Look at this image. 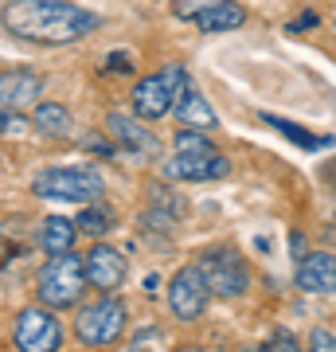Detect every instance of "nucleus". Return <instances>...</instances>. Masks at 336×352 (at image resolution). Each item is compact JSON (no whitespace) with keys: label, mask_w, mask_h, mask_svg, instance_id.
Returning a JSON list of instances; mask_svg holds the SVG:
<instances>
[{"label":"nucleus","mask_w":336,"mask_h":352,"mask_svg":"<svg viewBox=\"0 0 336 352\" xmlns=\"http://www.w3.org/2000/svg\"><path fill=\"white\" fill-rule=\"evenodd\" d=\"M0 24L8 28L16 39L43 43V47H67L98 32V16L67 4V0H8L0 8Z\"/></svg>","instance_id":"1"},{"label":"nucleus","mask_w":336,"mask_h":352,"mask_svg":"<svg viewBox=\"0 0 336 352\" xmlns=\"http://www.w3.org/2000/svg\"><path fill=\"white\" fill-rule=\"evenodd\" d=\"M87 286H90L87 258H78L75 251H67V254H55V258L43 263L39 282H36V298L47 305V309H67V305L82 302Z\"/></svg>","instance_id":"2"},{"label":"nucleus","mask_w":336,"mask_h":352,"mask_svg":"<svg viewBox=\"0 0 336 352\" xmlns=\"http://www.w3.org/2000/svg\"><path fill=\"white\" fill-rule=\"evenodd\" d=\"M184 90H188V71L180 63H168L157 75H145L133 87V94H129L133 118H141V122H161V118H168L176 110V102H180Z\"/></svg>","instance_id":"3"},{"label":"nucleus","mask_w":336,"mask_h":352,"mask_svg":"<svg viewBox=\"0 0 336 352\" xmlns=\"http://www.w3.org/2000/svg\"><path fill=\"white\" fill-rule=\"evenodd\" d=\"M199 274L212 289V298H243L250 286V266L247 258L231 247V243H219V247H208V251L196 258Z\"/></svg>","instance_id":"4"},{"label":"nucleus","mask_w":336,"mask_h":352,"mask_svg":"<svg viewBox=\"0 0 336 352\" xmlns=\"http://www.w3.org/2000/svg\"><path fill=\"white\" fill-rule=\"evenodd\" d=\"M32 192H36L39 200H55V204H98L106 184H102L98 173L67 164V168H47V173H39L36 180H32Z\"/></svg>","instance_id":"5"},{"label":"nucleus","mask_w":336,"mask_h":352,"mask_svg":"<svg viewBox=\"0 0 336 352\" xmlns=\"http://www.w3.org/2000/svg\"><path fill=\"white\" fill-rule=\"evenodd\" d=\"M125 321H129L125 302H117V298H98V302L82 305L75 314V337L87 349H110V344L122 340Z\"/></svg>","instance_id":"6"},{"label":"nucleus","mask_w":336,"mask_h":352,"mask_svg":"<svg viewBox=\"0 0 336 352\" xmlns=\"http://www.w3.org/2000/svg\"><path fill=\"white\" fill-rule=\"evenodd\" d=\"M12 344L20 352H59L63 325L55 321L47 305H27L12 321Z\"/></svg>","instance_id":"7"},{"label":"nucleus","mask_w":336,"mask_h":352,"mask_svg":"<svg viewBox=\"0 0 336 352\" xmlns=\"http://www.w3.org/2000/svg\"><path fill=\"white\" fill-rule=\"evenodd\" d=\"M208 302H212V289H208V282H203V274H199V266H180L172 274V282H168V309H172L176 321H196V317H203V309H208Z\"/></svg>","instance_id":"8"},{"label":"nucleus","mask_w":336,"mask_h":352,"mask_svg":"<svg viewBox=\"0 0 336 352\" xmlns=\"http://www.w3.org/2000/svg\"><path fill=\"white\" fill-rule=\"evenodd\" d=\"M227 157L219 149H208V153H176L168 161V176L176 180H192V184H203V180H223L227 176Z\"/></svg>","instance_id":"9"},{"label":"nucleus","mask_w":336,"mask_h":352,"mask_svg":"<svg viewBox=\"0 0 336 352\" xmlns=\"http://www.w3.org/2000/svg\"><path fill=\"white\" fill-rule=\"evenodd\" d=\"M125 258H122V251H113L110 243H94L87 251V278H90V286L94 289H117L125 282Z\"/></svg>","instance_id":"10"},{"label":"nucleus","mask_w":336,"mask_h":352,"mask_svg":"<svg viewBox=\"0 0 336 352\" xmlns=\"http://www.w3.org/2000/svg\"><path fill=\"white\" fill-rule=\"evenodd\" d=\"M43 94V78L36 71H0V106L4 110H32L39 106Z\"/></svg>","instance_id":"11"},{"label":"nucleus","mask_w":336,"mask_h":352,"mask_svg":"<svg viewBox=\"0 0 336 352\" xmlns=\"http://www.w3.org/2000/svg\"><path fill=\"white\" fill-rule=\"evenodd\" d=\"M298 286L305 294H336V254L309 251L298 263Z\"/></svg>","instance_id":"12"},{"label":"nucleus","mask_w":336,"mask_h":352,"mask_svg":"<svg viewBox=\"0 0 336 352\" xmlns=\"http://www.w3.org/2000/svg\"><path fill=\"white\" fill-rule=\"evenodd\" d=\"M192 24L199 32H235L247 24V8L238 0H208L192 12Z\"/></svg>","instance_id":"13"},{"label":"nucleus","mask_w":336,"mask_h":352,"mask_svg":"<svg viewBox=\"0 0 336 352\" xmlns=\"http://www.w3.org/2000/svg\"><path fill=\"white\" fill-rule=\"evenodd\" d=\"M110 133L117 138V145L129 153H141V157H149L157 153V138H153L149 129L141 126L137 118H125V113H110Z\"/></svg>","instance_id":"14"},{"label":"nucleus","mask_w":336,"mask_h":352,"mask_svg":"<svg viewBox=\"0 0 336 352\" xmlns=\"http://www.w3.org/2000/svg\"><path fill=\"white\" fill-rule=\"evenodd\" d=\"M258 118L270 129H278L286 141H293L298 149H305V153H321V149H328V145H333V138H328V133H313V129L298 126V122H286V118H278V113H270V110H262Z\"/></svg>","instance_id":"15"},{"label":"nucleus","mask_w":336,"mask_h":352,"mask_svg":"<svg viewBox=\"0 0 336 352\" xmlns=\"http://www.w3.org/2000/svg\"><path fill=\"white\" fill-rule=\"evenodd\" d=\"M176 118H180V126L184 129H212L219 118H215V110H212V102L203 98L196 87H188L184 94H180V102H176Z\"/></svg>","instance_id":"16"},{"label":"nucleus","mask_w":336,"mask_h":352,"mask_svg":"<svg viewBox=\"0 0 336 352\" xmlns=\"http://www.w3.org/2000/svg\"><path fill=\"white\" fill-rule=\"evenodd\" d=\"M32 126H36L43 138H71L75 118H71V110L59 106V102H39V106H32Z\"/></svg>","instance_id":"17"},{"label":"nucleus","mask_w":336,"mask_h":352,"mask_svg":"<svg viewBox=\"0 0 336 352\" xmlns=\"http://www.w3.org/2000/svg\"><path fill=\"white\" fill-rule=\"evenodd\" d=\"M75 235H78L75 219H67V215H47L43 227H39V247L55 258V254H67L75 247Z\"/></svg>","instance_id":"18"},{"label":"nucleus","mask_w":336,"mask_h":352,"mask_svg":"<svg viewBox=\"0 0 336 352\" xmlns=\"http://www.w3.org/2000/svg\"><path fill=\"white\" fill-rule=\"evenodd\" d=\"M75 227H78V231H87L90 239H102V235L113 227V215L106 212V208H87V212L75 219Z\"/></svg>","instance_id":"19"},{"label":"nucleus","mask_w":336,"mask_h":352,"mask_svg":"<svg viewBox=\"0 0 336 352\" xmlns=\"http://www.w3.org/2000/svg\"><path fill=\"white\" fill-rule=\"evenodd\" d=\"M172 145H176V153H208V149H215L199 129H184V126H180V133H176Z\"/></svg>","instance_id":"20"},{"label":"nucleus","mask_w":336,"mask_h":352,"mask_svg":"<svg viewBox=\"0 0 336 352\" xmlns=\"http://www.w3.org/2000/svg\"><path fill=\"white\" fill-rule=\"evenodd\" d=\"M262 352H301V344H298V337H293V333H286V329H282V333H274V337H270V344H266Z\"/></svg>","instance_id":"21"},{"label":"nucleus","mask_w":336,"mask_h":352,"mask_svg":"<svg viewBox=\"0 0 336 352\" xmlns=\"http://www.w3.org/2000/svg\"><path fill=\"white\" fill-rule=\"evenodd\" d=\"M309 352H336V333H328V329H313L309 333Z\"/></svg>","instance_id":"22"},{"label":"nucleus","mask_w":336,"mask_h":352,"mask_svg":"<svg viewBox=\"0 0 336 352\" xmlns=\"http://www.w3.org/2000/svg\"><path fill=\"white\" fill-rule=\"evenodd\" d=\"M0 133H27V122H20L12 110H0Z\"/></svg>","instance_id":"23"},{"label":"nucleus","mask_w":336,"mask_h":352,"mask_svg":"<svg viewBox=\"0 0 336 352\" xmlns=\"http://www.w3.org/2000/svg\"><path fill=\"white\" fill-rule=\"evenodd\" d=\"M110 67H113V71H133V63H129L125 55H113V59H110Z\"/></svg>","instance_id":"24"},{"label":"nucleus","mask_w":336,"mask_h":352,"mask_svg":"<svg viewBox=\"0 0 336 352\" xmlns=\"http://www.w3.org/2000/svg\"><path fill=\"white\" fill-rule=\"evenodd\" d=\"M317 20H321V16L305 12V16H301V20H298V24H293V32H298V28H313V24H317Z\"/></svg>","instance_id":"25"},{"label":"nucleus","mask_w":336,"mask_h":352,"mask_svg":"<svg viewBox=\"0 0 336 352\" xmlns=\"http://www.w3.org/2000/svg\"><path fill=\"white\" fill-rule=\"evenodd\" d=\"M176 352H199V349H176Z\"/></svg>","instance_id":"26"}]
</instances>
